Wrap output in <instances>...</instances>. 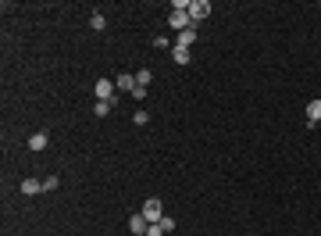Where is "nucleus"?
<instances>
[{
	"mask_svg": "<svg viewBox=\"0 0 321 236\" xmlns=\"http://www.w3.org/2000/svg\"><path fill=\"white\" fill-rule=\"evenodd\" d=\"M168 25L172 29H189L193 25V18H189V0H175V4H172V15H168Z\"/></svg>",
	"mask_w": 321,
	"mask_h": 236,
	"instance_id": "nucleus-1",
	"label": "nucleus"
},
{
	"mask_svg": "<svg viewBox=\"0 0 321 236\" xmlns=\"http://www.w3.org/2000/svg\"><path fill=\"white\" fill-rule=\"evenodd\" d=\"M139 215H143L146 222H160V218H165V204H160L157 197H150V201L139 208Z\"/></svg>",
	"mask_w": 321,
	"mask_h": 236,
	"instance_id": "nucleus-2",
	"label": "nucleus"
},
{
	"mask_svg": "<svg viewBox=\"0 0 321 236\" xmlns=\"http://www.w3.org/2000/svg\"><path fill=\"white\" fill-rule=\"evenodd\" d=\"M189 18H193V25L211 18V4H207V0H189Z\"/></svg>",
	"mask_w": 321,
	"mask_h": 236,
	"instance_id": "nucleus-3",
	"label": "nucleus"
},
{
	"mask_svg": "<svg viewBox=\"0 0 321 236\" xmlns=\"http://www.w3.org/2000/svg\"><path fill=\"white\" fill-rule=\"evenodd\" d=\"M93 97H97V100H114V79H97Z\"/></svg>",
	"mask_w": 321,
	"mask_h": 236,
	"instance_id": "nucleus-4",
	"label": "nucleus"
},
{
	"mask_svg": "<svg viewBox=\"0 0 321 236\" xmlns=\"http://www.w3.org/2000/svg\"><path fill=\"white\" fill-rule=\"evenodd\" d=\"M114 90H118V93H132V90H136V75L122 72V75L114 79Z\"/></svg>",
	"mask_w": 321,
	"mask_h": 236,
	"instance_id": "nucleus-5",
	"label": "nucleus"
},
{
	"mask_svg": "<svg viewBox=\"0 0 321 236\" xmlns=\"http://www.w3.org/2000/svg\"><path fill=\"white\" fill-rule=\"evenodd\" d=\"M47 143H50V133H47V129H39V133L29 136V150H43Z\"/></svg>",
	"mask_w": 321,
	"mask_h": 236,
	"instance_id": "nucleus-6",
	"label": "nucleus"
},
{
	"mask_svg": "<svg viewBox=\"0 0 321 236\" xmlns=\"http://www.w3.org/2000/svg\"><path fill=\"white\" fill-rule=\"evenodd\" d=\"M22 193H25V197L43 193V179H22Z\"/></svg>",
	"mask_w": 321,
	"mask_h": 236,
	"instance_id": "nucleus-7",
	"label": "nucleus"
},
{
	"mask_svg": "<svg viewBox=\"0 0 321 236\" xmlns=\"http://www.w3.org/2000/svg\"><path fill=\"white\" fill-rule=\"evenodd\" d=\"M321 122V100H310L307 104V126H317Z\"/></svg>",
	"mask_w": 321,
	"mask_h": 236,
	"instance_id": "nucleus-8",
	"label": "nucleus"
},
{
	"mask_svg": "<svg viewBox=\"0 0 321 236\" xmlns=\"http://www.w3.org/2000/svg\"><path fill=\"white\" fill-rule=\"evenodd\" d=\"M146 225H150V222H146L143 215H132V218H129V229H132L136 236H146Z\"/></svg>",
	"mask_w": 321,
	"mask_h": 236,
	"instance_id": "nucleus-9",
	"label": "nucleus"
},
{
	"mask_svg": "<svg viewBox=\"0 0 321 236\" xmlns=\"http://www.w3.org/2000/svg\"><path fill=\"white\" fill-rule=\"evenodd\" d=\"M193 43H196V25H189V29L179 32V47H193Z\"/></svg>",
	"mask_w": 321,
	"mask_h": 236,
	"instance_id": "nucleus-10",
	"label": "nucleus"
},
{
	"mask_svg": "<svg viewBox=\"0 0 321 236\" xmlns=\"http://www.w3.org/2000/svg\"><path fill=\"white\" fill-rule=\"evenodd\" d=\"M172 57H175V65H189V47H172Z\"/></svg>",
	"mask_w": 321,
	"mask_h": 236,
	"instance_id": "nucleus-11",
	"label": "nucleus"
},
{
	"mask_svg": "<svg viewBox=\"0 0 321 236\" xmlns=\"http://www.w3.org/2000/svg\"><path fill=\"white\" fill-rule=\"evenodd\" d=\"M146 236H168V225L165 222H150L146 225Z\"/></svg>",
	"mask_w": 321,
	"mask_h": 236,
	"instance_id": "nucleus-12",
	"label": "nucleus"
},
{
	"mask_svg": "<svg viewBox=\"0 0 321 236\" xmlns=\"http://www.w3.org/2000/svg\"><path fill=\"white\" fill-rule=\"evenodd\" d=\"M111 107H114V100H97V107H93V111L104 118V114H111Z\"/></svg>",
	"mask_w": 321,
	"mask_h": 236,
	"instance_id": "nucleus-13",
	"label": "nucleus"
},
{
	"mask_svg": "<svg viewBox=\"0 0 321 236\" xmlns=\"http://www.w3.org/2000/svg\"><path fill=\"white\" fill-rule=\"evenodd\" d=\"M136 86H150V68H143V72H136Z\"/></svg>",
	"mask_w": 321,
	"mask_h": 236,
	"instance_id": "nucleus-14",
	"label": "nucleus"
},
{
	"mask_svg": "<svg viewBox=\"0 0 321 236\" xmlns=\"http://www.w3.org/2000/svg\"><path fill=\"white\" fill-rule=\"evenodd\" d=\"M90 25H93V29H97V32H100V29H104V25H107V18H104V15H93V18H90Z\"/></svg>",
	"mask_w": 321,
	"mask_h": 236,
	"instance_id": "nucleus-15",
	"label": "nucleus"
},
{
	"mask_svg": "<svg viewBox=\"0 0 321 236\" xmlns=\"http://www.w3.org/2000/svg\"><path fill=\"white\" fill-rule=\"evenodd\" d=\"M132 122H136V126H146L150 118H146V111H136V114H132Z\"/></svg>",
	"mask_w": 321,
	"mask_h": 236,
	"instance_id": "nucleus-16",
	"label": "nucleus"
}]
</instances>
